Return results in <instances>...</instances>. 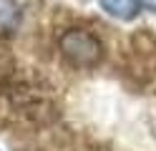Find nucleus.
Instances as JSON below:
<instances>
[{
	"mask_svg": "<svg viewBox=\"0 0 156 151\" xmlns=\"http://www.w3.org/2000/svg\"><path fill=\"white\" fill-rule=\"evenodd\" d=\"M98 5L116 20H133L141 13L144 0H98Z\"/></svg>",
	"mask_w": 156,
	"mask_h": 151,
	"instance_id": "obj_2",
	"label": "nucleus"
},
{
	"mask_svg": "<svg viewBox=\"0 0 156 151\" xmlns=\"http://www.w3.org/2000/svg\"><path fill=\"white\" fill-rule=\"evenodd\" d=\"M146 5H151V8H156V0H144Z\"/></svg>",
	"mask_w": 156,
	"mask_h": 151,
	"instance_id": "obj_4",
	"label": "nucleus"
},
{
	"mask_svg": "<svg viewBox=\"0 0 156 151\" xmlns=\"http://www.w3.org/2000/svg\"><path fill=\"white\" fill-rule=\"evenodd\" d=\"M63 58L76 68H93L103 58V45L93 33L83 28H68L58 40Z\"/></svg>",
	"mask_w": 156,
	"mask_h": 151,
	"instance_id": "obj_1",
	"label": "nucleus"
},
{
	"mask_svg": "<svg viewBox=\"0 0 156 151\" xmlns=\"http://www.w3.org/2000/svg\"><path fill=\"white\" fill-rule=\"evenodd\" d=\"M20 25V5L15 0H0V35H10Z\"/></svg>",
	"mask_w": 156,
	"mask_h": 151,
	"instance_id": "obj_3",
	"label": "nucleus"
}]
</instances>
